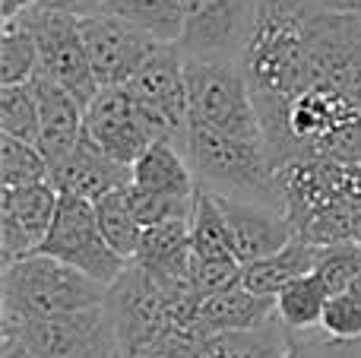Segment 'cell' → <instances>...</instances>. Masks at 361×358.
Instances as JSON below:
<instances>
[{"mask_svg":"<svg viewBox=\"0 0 361 358\" xmlns=\"http://www.w3.org/2000/svg\"><path fill=\"white\" fill-rule=\"evenodd\" d=\"M279 206L307 245L355 241L361 232V165L339 159H288L276 165Z\"/></svg>","mask_w":361,"mask_h":358,"instance_id":"1","label":"cell"},{"mask_svg":"<svg viewBox=\"0 0 361 358\" xmlns=\"http://www.w3.org/2000/svg\"><path fill=\"white\" fill-rule=\"evenodd\" d=\"M187 159H190V168L203 187L216 190V194L247 197V200L279 206L276 162L267 146V137L225 133L190 121Z\"/></svg>","mask_w":361,"mask_h":358,"instance_id":"2","label":"cell"},{"mask_svg":"<svg viewBox=\"0 0 361 358\" xmlns=\"http://www.w3.org/2000/svg\"><path fill=\"white\" fill-rule=\"evenodd\" d=\"M108 302V285L89 273L48 254H29L4 266V302L0 323H19L32 317L67 314Z\"/></svg>","mask_w":361,"mask_h":358,"instance_id":"3","label":"cell"},{"mask_svg":"<svg viewBox=\"0 0 361 358\" xmlns=\"http://www.w3.org/2000/svg\"><path fill=\"white\" fill-rule=\"evenodd\" d=\"M187 118L225 133L263 137L250 89L238 57H184Z\"/></svg>","mask_w":361,"mask_h":358,"instance_id":"4","label":"cell"},{"mask_svg":"<svg viewBox=\"0 0 361 358\" xmlns=\"http://www.w3.org/2000/svg\"><path fill=\"white\" fill-rule=\"evenodd\" d=\"M0 333H13L42 358H121L118 327L108 302L67 314L0 323Z\"/></svg>","mask_w":361,"mask_h":358,"instance_id":"5","label":"cell"},{"mask_svg":"<svg viewBox=\"0 0 361 358\" xmlns=\"http://www.w3.org/2000/svg\"><path fill=\"white\" fill-rule=\"evenodd\" d=\"M124 89L130 92L149 140H165L187 152L190 118H187L184 54L178 44H162Z\"/></svg>","mask_w":361,"mask_h":358,"instance_id":"6","label":"cell"},{"mask_svg":"<svg viewBox=\"0 0 361 358\" xmlns=\"http://www.w3.org/2000/svg\"><path fill=\"white\" fill-rule=\"evenodd\" d=\"M38 254L63 260V264L89 273L92 279H99V283H105V285H111L114 279L127 270V264H130V260L121 257V254L108 245L105 235H102L95 203L86 200V197H76V194H61L57 216H54V222H51V232Z\"/></svg>","mask_w":361,"mask_h":358,"instance_id":"7","label":"cell"},{"mask_svg":"<svg viewBox=\"0 0 361 358\" xmlns=\"http://www.w3.org/2000/svg\"><path fill=\"white\" fill-rule=\"evenodd\" d=\"M29 19L32 32L38 38V54H42V73L57 80L67 92H73L82 105L99 95V80H95L92 61L86 51V38H82L80 16L73 13H57L32 6L23 13Z\"/></svg>","mask_w":361,"mask_h":358,"instance_id":"8","label":"cell"},{"mask_svg":"<svg viewBox=\"0 0 361 358\" xmlns=\"http://www.w3.org/2000/svg\"><path fill=\"white\" fill-rule=\"evenodd\" d=\"M80 25L95 80H99L102 89L127 86L140 73V67L162 48V42H156L143 29H137V25L124 23V19L111 16L105 10L92 13V16H80Z\"/></svg>","mask_w":361,"mask_h":358,"instance_id":"9","label":"cell"},{"mask_svg":"<svg viewBox=\"0 0 361 358\" xmlns=\"http://www.w3.org/2000/svg\"><path fill=\"white\" fill-rule=\"evenodd\" d=\"M61 190L51 178L25 187H0V264L38 254L57 216Z\"/></svg>","mask_w":361,"mask_h":358,"instance_id":"10","label":"cell"},{"mask_svg":"<svg viewBox=\"0 0 361 358\" xmlns=\"http://www.w3.org/2000/svg\"><path fill=\"white\" fill-rule=\"evenodd\" d=\"M260 0H184V57H238Z\"/></svg>","mask_w":361,"mask_h":358,"instance_id":"11","label":"cell"},{"mask_svg":"<svg viewBox=\"0 0 361 358\" xmlns=\"http://www.w3.org/2000/svg\"><path fill=\"white\" fill-rule=\"evenodd\" d=\"M86 133L114 162L127 165V168L152 143L137 114V105H133L130 92L124 86L99 89V95L86 105Z\"/></svg>","mask_w":361,"mask_h":358,"instance_id":"12","label":"cell"},{"mask_svg":"<svg viewBox=\"0 0 361 358\" xmlns=\"http://www.w3.org/2000/svg\"><path fill=\"white\" fill-rule=\"evenodd\" d=\"M216 194V190H212ZM219 209H222L225 222L231 232V245H235V257L241 264L269 257V254L282 251L288 241L295 238L292 226H288L286 213L269 203H257L247 197H231L216 194Z\"/></svg>","mask_w":361,"mask_h":358,"instance_id":"13","label":"cell"},{"mask_svg":"<svg viewBox=\"0 0 361 358\" xmlns=\"http://www.w3.org/2000/svg\"><path fill=\"white\" fill-rule=\"evenodd\" d=\"M29 82L38 101V149L44 152L48 165H54L73 149L86 130V105L42 70Z\"/></svg>","mask_w":361,"mask_h":358,"instance_id":"14","label":"cell"},{"mask_svg":"<svg viewBox=\"0 0 361 358\" xmlns=\"http://www.w3.org/2000/svg\"><path fill=\"white\" fill-rule=\"evenodd\" d=\"M51 181L57 184L61 194H76L86 200H99V197L111 194V190L124 187L130 181V168L121 162H114L86 130L76 140V146L51 165Z\"/></svg>","mask_w":361,"mask_h":358,"instance_id":"15","label":"cell"},{"mask_svg":"<svg viewBox=\"0 0 361 358\" xmlns=\"http://www.w3.org/2000/svg\"><path fill=\"white\" fill-rule=\"evenodd\" d=\"M190 219L162 222V226L143 228L140 247L130 264L143 266L159 285L169 292H184L190 285Z\"/></svg>","mask_w":361,"mask_h":358,"instance_id":"16","label":"cell"},{"mask_svg":"<svg viewBox=\"0 0 361 358\" xmlns=\"http://www.w3.org/2000/svg\"><path fill=\"white\" fill-rule=\"evenodd\" d=\"M273 317H276V298L254 295L250 289H244L238 283L225 292H212V295L197 298L190 317V333L216 336V333H231V330H254L269 323Z\"/></svg>","mask_w":361,"mask_h":358,"instance_id":"17","label":"cell"},{"mask_svg":"<svg viewBox=\"0 0 361 358\" xmlns=\"http://www.w3.org/2000/svg\"><path fill=\"white\" fill-rule=\"evenodd\" d=\"M130 184L162 197H193L200 187L187 152L165 140H152L143 156L130 165Z\"/></svg>","mask_w":361,"mask_h":358,"instance_id":"18","label":"cell"},{"mask_svg":"<svg viewBox=\"0 0 361 358\" xmlns=\"http://www.w3.org/2000/svg\"><path fill=\"white\" fill-rule=\"evenodd\" d=\"M317 260H320L317 245L292 238L282 251L269 254V257H260V260H250V264H241V285L250 289L254 295L276 298V292H279L282 285H288L292 279L305 276V273H314Z\"/></svg>","mask_w":361,"mask_h":358,"instance_id":"19","label":"cell"},{"mask_svg":"<svg viewBox=\"0 0 361 358\" xmlns=\"http://www.w3.org/2000/svg\"><path fill=\"white\" fill-rule=\"evenodd\" d=\"M330 298V285L317 273H305L276 292V317L288 333H314V330H320Z\"/></svg>","mask_w":361,"mask_h":358,"instance_id":"20","label":"cell"},{"mask_svg":"<svg viewBox=\"0 0 361 358\" xmlns=\"http://www.w3.org/2000/svg\"><path fill=\"white\" fill-rule=\"evenodd\" d=\"M102 10L162 44H178L184 35V0H102Z\"/></svg>","mask_w":361,"mask_h":358,"instance_id":"21","label":"cell"},{"mask_svg":"<svg viewBox=\"0 0 361 358\" xmlns=\"http://www.w3.org/2000/svg\"><path fill=\"white\" fill-rule=\"evenodd\" d=\"M190 251L193 260H238L235 245H231V232L225 222L219 200L209 187L200 184L193 194L190 209Z\"/></svg>","mask_w":361,"mask_h":358,"instance_id":"22","label":"cell"},{"mask_svg":"<svg viewBox=\"0 0 361 358\" xmlns=\"http://www.w3.org/2000/svg\"><path fill=\"white\" fill-rule=\"evenodd\" d=\"M0 86L10 82H29L42 70V54H38V38L32 32L29 19H0Z\"/></svg>","mask_w":361,"mask_h":358,"instance_id":"23","label":"cell"},{"mask_svg":"<svg viewBox=\"0 0 361 358\" xmlns=\"http://www.w3.org/2000/svg\"><path fill=\"white\" fill-rule=\"evenodd\" d=\"M95 213H99V226H102V235L108 238V245L124 260H133L146 226L137 219V213H133L130 200H127V190L118 187V190H111V194L99 197V200H95Z\"/></svg>","mask_w":361,"mask_h":358,"instance_id":"24","label":"cell"},{"mask_svg":"<svg viewBox=\"0 0 361 358\" xmlns=\"http://www.w3.org/2000/svg\"><path fill=\"white\" fill-rule=\"evenodd\" d=\"M51 178V165L35 143L0 133V187H25Z\"/></svg>","mask_w":361,"mask_h":358,"instance_id":"25","label":"cell"},{"mask_svg":"<svg viewBox=\"0 0 361 358\" xmlns=\"http://www.w3.org/2000/svg\"><path fill=\"white\" fill-rule=\"evenodd\" d=\"M0 133L38 146V101L32 82L0 86Z\"/></svg>","mask_w":361,"mask_h":358,"instance_id":"26","label":"cell"},{"mask_svg":"<svg viewBox=\"0 0 361 358\" xmlns=\"http://www.w3.org/2000/svg\"><path fill=\"white\" fill-rule=\"evenodd\" d=\"M314 273L330 285L333 295L349 292V285L361 273V245L358 241H339V245L320 247V260L314 266Z\"/></svg>","mask_w":361,"mask_h":358,"instance_id":"27","label":"cell"},{"mask_svg":"<svg viewBox=\"0 0 361 358\" xmlns=\"http://www.w3.org/2000/svg\"><path fill=\"white\" fill-rule=\"evenodd\" d=\"M320 333L333 342H355L361 340V302L349 292H339L326 302Z\"/></svg>","mask_w":361,"mask_h":358,"instance_id":"28","label":"cell"},{"mask_svg":"<svg viewBox=\"0 0 361 358\" xmlns=\"http://www.w3.org/2000/svg\"><path fill=\"white\" fill-rule=\"evenodd\" d=\"M282 358H330V342L320 330L314 333H292L288 352Z\"/></svg>","mask_w":361,"mask_h":358,"instance_id":"29","label":"cell"},{"mask_svg":"<svg viewBox=\"0 0 361 358\" xmlns=\"http://www.w3.org/2000/svg\"><path fill=\"white\" fill-rule=\"evenodd\" d=\"M42 10H57V13H73V16H92L102 10V0H35Z\"/></svg>","mask_w":361,"mask_h":358,"instance_id":"30","label":"cell"},{"mask_svg":"<svg viewBox=\"0 0 361 358\" xmlns=\"http://www.w3.org/2000/svg\"><path fill=\"white\" fill-rule=\"evenodd\" d=\"M0 358H42V355H35L23 340H16L13 333H0Z\"/></svg>","mask_w":361,"mask_h":358,"instance_id":"31","label":"cell"},{"mask_svg":"<svg viewBox=\"0 0 361 358\" xmlns=\"http://www.w3.org/2000/svg\"><path fill=\"white\" fill-rule=\"evenodd\" d=\"M307 6H317L326 13H361V0H301Z\"/></svg>","mask_w":361,"mask_h":358,"instance_id":"32","label":"cell"},{"mask_svg":"<svg viewBox=\"0 0 361 358\" xmlns=\"http://www.w3.org/2000/svg\"><path fill=\"white\" fill-rule=\"evenodd\" d=\"M32 6H35V0H0V19H16Z\"/></svg>","mask_w":361,"mask_h":358,"instance_id":"33","label":"cell"},{"mask_svg":"<svg viewBox=\"0 0 361 358\" xmlns=\"http://www.w3.org/2000/svg\"><path fill=\"white\" fill-rule=\"evenodd\" d=\"M349 295H352V298H358V302H361V273H358V279H355V283L349 285Z\"/></svg>","mask_w":361,"mask_h":358,"instance_id":"34","label":"cell"},{"mask_svg":"<svg viewBox=\"0 0 361 358\" xmlns=\"http://www.w3.org/2000/svg\"><path fill=\"white\" fill-rule=\"evenodd\" d=\"M355 241H358V245H361V232H358V238H355Z\"/></svg>","mask_w":361,"mask_h":358,"instance_id":"35","label":"cell"}]
</instances>
